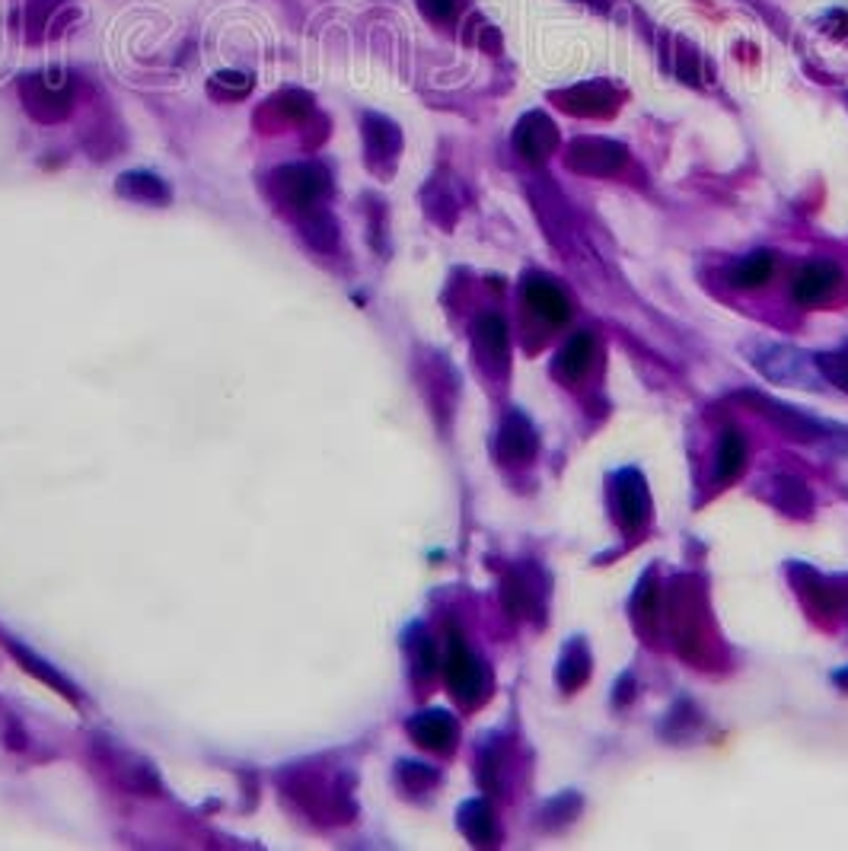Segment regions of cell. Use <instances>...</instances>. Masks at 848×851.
<instances>
[{
	"label": "cell",
	"instance_id": "cell-1",
	"mask_svg": "<svg viewBox=\"0 0 848 851\" xmlns=\"http://www.w3.org/2000/svg\"><path fill=\"white\" fill-rule=\"evenodd\" d=\"M20 96H23V106L30 112L35 122L42 125H55L67 119V112L74 109V80L64 77V74H26L20 80Z\"/></svg>",
	"mask_w": 848,
	"mask_h": 851
},
{
	"label": "cell",
	"instance_id": "cell-2",
	"mask_svg": "<svg viewBox=\"0 0 848 851\" xmlns=\"http://www.w3.org/2000/svg\"><path fill=\"white\" fill-rule=\"evenodd\" d=\"M284 791L290 800H297L307 814H316L319 820L329 817H348V791H342L332 778L316 775L313 769H294L284 775Z\"/></svg>",
	"mask_w": 848,
	"mask_h": 851
},
{
	"label": "cell",
	"instance_id": "cell-3",
	"mask_svg": "<svg viewBox=\"0 0 848 851\" xmlns=\"http://www.w3.org/2000/svg\"><path fill=\"white\" fill-rule=\"evenodd\" d=\"M443 673L450 683V693L456 695L463 705H475L488 693V673L482 661L466 648V641L460 634H450V648L443 657Z\"/></svg>",
	"mask_w": 848,
	"mask_h": 851
},
{
	"label": "cell",
	"instance_id": "cell-4",
	"mask_svg": "<svg viewBox=\"0 0 848 851\" xmlns=\"http://www.w3.org/2000/svg\"><path fill=\"white\" fill-rule=\"evenodd\" d=\"M629 159L626 144L609 141V137H577L568 144L565 163L568 169L581 176H616Z\"/></svg>",
	"mask_w": 848,
	"mask_h": 851
},
{
	"label": "cell",
	"instance_id": "cell-5",
	"mask_svg": "<svg viewBox=\"0 0 848 851\" xmlns=\"http://www.w3.org/2000/svg\"><path fill=\"white\" fill-rule=\"evenodd\" d=\"M275 195L282 198L290 211H313L319 195L326 191V173L313 163H287L275 173Z\"/></svg>",
	"mask_w": 848,
	"mask_h": 851
},
{
	"label": "cell",
	"instance_id": "cell-6",
	"mask_svg": "<svg viewBox=\"0 0 848 851\" xmlns=\"http://www.w3.org/2000/svg\"><path fill=\"white\" fill-rule=\"evenodd\" d=\"M514 147L527 163L542 166L559 151V128L546 112H527L514 128Z\"/></svg>",
	"mask_w": 848,
	"mask_h": 851
},
{
	"label": "cell",
	"instance_id": "cell-7",
	"mask_svg": "<svg viewBox=\"0 0 848 851\" xmlns=\"http://www.w3.org/2000/svg\"><path fill=\"white\" fill-rule=\"evenodd\" d=\"M552 102L577 119H606L619 109V96L609 84H577L571 90L552 93Z\"/></svg>",
	"mask_w": 848,
	"mask_h": 851
},
{
	"label": "cell",
	"instance_id": "cell-8",
	"mask_svg": "<svg viewBox=\"0 0 848 851\" xmlns=\"http://www.w3.org/2000/svg\"><path fill=\"white\" fill-rule=\"evenodd\" d=\"M364 151H367V163L383 173L393 169V163L403 151V131L396 122L383 119V115H364Z\"/></svg>",
	"mask_w": 848,
	"mask_h": 851
},
{
	"label": "cell",
	"instance_id": "cell-9",
	"mask_svg": "<svg viewBox=\"0 0 848 851\" xmlns=\"http://www.w3.org/2000/svg\"><path fill=\"white\" fill-rule=\"evenodd\" d=\"M843 281V272L833 265V262H811L804 265L797 275H794V284H791V297L804 307H817L823 300H829L836 294V287Z\"/></svg>",
	"mask_w": 848,
	"mask_h": 851
},
{
	"label": "cell",
	"instance_id": "cell-10",
	"mask_svg": "<svg viewBox=\"0 0 848 851\" xmlns=\"http://www.w3.org/2000/svg\"><path fill=\"white\" fill-rule=\"evenodd\" d=\"M651 513V498L638 469H626L616 478V517L626 530H638Z\"/></svg>",
	"mask_w": 848,
	"mask_h": 851
},
{
	"label": "cell",
	"instance_id": "cell-11",
	"mask_svg": "<svg viewBox=\"0 0 848 851\" xmlns=\"http://www.w3.org/2000/svg\"><path fill=\"white\" fill-rule=\"evenodd\" d=\"M475 351L492 371H507L510 361V335L498 313H485L475 322Z\"/></svg>",
	"mask_w": 848,
	"mask_h": 851
},
{
	"label": "cell",
	"instance_id": "cell-12",
	"mask_svg": "<svg viewBox=\"0 0 848 851\" xmlns=\"http://www.w3.org/2000/svg\"><path fill=\"white\" fill-rule=\"evenodd\" d=\"M536 431L533 424L527 421V415L520 411H510L504 418L502 434H498V456L504 463H530L536 456Z\"/></svg>",
	"mask_w": 848,
	"mask_h": 851
},
{
	"label": "cell",
	"instance_id": "cell-13",
	"mask_svg": "<svg viewBox=\"0 0 848 851\" xmlns=\"http://www.w3.org/2000/svg\"><path fill=\"white\" fill-rule=\"evenodd\" d=\"M411 740L431 753H450L456 743V721L447 711H421L409 721Z\"/></svg>",
	"mask_w": 848,
	"mask_h": 851
},
{
	"label": "cell",
	"instance_id": "cell-14",
	"mask_svg": "<svg viewBox=\"0 0 848 851\" xmlns=\"http://www.w3.org/2000/svg\"><path fill=\"white\" fill-rule=\"evenodd\" d=\"M524 300H527V307H530L539 319H546V322H552V325H562V322H568V316H571L568 294L559 284L549 281V278H530V281L524 284Z\"/></svg>",
	"mask_w": 848,
	"mask_h": 851
},
{
	"label": "cell",
	"instance_id": "cell-15",
	"mask_svg": "<svg viewBox=\"0 0 848 851\" xmlns=\"http://www.w3.org/2000/svg\"><path fill=\"white\" fill-rule=\"evenodd\" d=\"M744 399H747L750 406H756L759 415H766L769 421H775V424L785 431L788 438H794V441H817L819 434H823L817 421L804 418L801 411L788 409V406H782V402H769V399H766V396H759V393H747Z\"/></svg>",
	"mask_w": 848,
	"mask_h": 851
},
{
	"label": "cell",
	"instance_id": "cell-16",
	"mask_svg": "<svg viewBox=\"0 0 848 851\" xmlns=\"http://www.w3.org/2000/svg\"><path fill=\"white\" fill-rule=\"evenodd\" d=\"M594 364V335L591 332H577L574 339H568V345L555 357V374L562 379L584 377Z\"/></svg>",
	"mask_w": 848,
	"mask_h": 851
},
{
	"label": "cell",
	"instance_id": "cell-17",
	"mask_svg": "<svg viewBox=\"0 0 848 851\" xmlns=\"http://www.w3.org/2000/svg\"><path fill=\"white\" fill-rule=\"evenodd\" d=\"M460 829L466 832L472 846H495L498 842V826H495V814L485 800H470L460 810Z\"/></svg>",
	"mask_w": 848,
	"mask_h": 851
},
{
	"label": "cell",
	"instance_id": "cell-18",
	"mask_svg": "<svg viewBox=\"0 0 848 851\" xmlns=\"http://www.w3.org/2000/svg\"><path fill=\"white\" fill-rule=\"evenodd\" d=\"M536 211H539V221L546 223V233H549V240L552 243H559V246H568V223H565V201H562V195L552 189V186H542V189H536Z\"/></svg>",
	"mask_w": 848,
	"mask_h": 851
},
{
	"label": "cell",
	"instance_id": "cell-19",
	"mask_svg": "<svg viewBox=\"0 0 848 851\" xmlns=\"http://www.w3.org/2000/svg\"><path fill=\"white\" fill-rule=\"evenodd\" d=\"M587 676H591V651H587L584 638H574L559 663V686L565 693H574L577 686L587 683Z\"/></svg>",
	"mask_w": 848,
	"mask_h": 851
},
{
	"label": "cell",
	"instance_id": "cell-20",
	"mask_svg": "<svg viewBox=\"0 0 848 851\" xmlns=\"http://www.w3.org/2000/svg\"><path fill=\"white\" fill-rule=\"evenodd\" d=\"M772 272H775V255L766 253V250H759V253L740 258V262L730 268V284H734V287H747V290H753V287H762V284L769 281V278H772Z\"/></svg>",
	"mask_w": 848,
	"mask_h": 851
},
{
	"label": "cell",
	"instance_id": "cell-21",
	"mask_svg": "<svg viewBox=\"0 0 848 851\" xmlns=\"http://www.w3.org/2000/svg\"><path fill=\"white\" fill-rule=\"evenodd\" d=\"M115 189L131 201H144V205H166L169 201V189L163 186V179L151 176V173H125Z\"/></svg>",
	"mask_w": 848,
	"mask_h": 851
},
{
	"label": "cell",
	"instance_id": "cell-22",
	"mask_svg": "<svg viewBox=\"0 0 848 851\" xmlns=\"http://www.w3.org/2000/svg\"><path fill=\"white\" fill-rule=\"evenodd\" d=\"M747 463V443L740 438V431H724L722 443H718V463H715V478L718 482H730L737 478L740 469Z\"/></svg>",
	"mask_w": 848,
	"mask_h": 851
},
{
	"label": "cell",
	"instance_id": "cell-23",
	"mask_svg": "<svg viewBox=\"0 0 848 851\" xmlns=\"http://www.w3.org/2000/svg\"><path fill=\"white\" fill-rule=\"evenodd\" d=\"M304 236L313 243L316 250H332L335 246V221H332V214H326V211H307L304 214Z\"/></svg>",
	"mask_w": 848,
	"mask_h": 851
},
{
	"label": "cell",
	"instance_id": "cell-24",
	"mask_svg": "<svg viewBox=\"0 0 848 851\" xmlns=\"http://www.w3.org/2000/svg\"><path fill=\"white\" fill-rule=\"evenodd\" d=\"M504 606L514 612V616H530V609L536 606L533 590L527 587V581L520 574H510L504 581Z\"/></svg>",
	"mask_w": 848,
	"mask_h": 851
},
{
	"label": "cell",
	"instance_id": "cell-25",
	"mask_svg": "<svg viewBox=\"0 0 848 851\" xmlns=\"http://www.w3.org/2000/svg\"><path fill=\"white\" fill-rule=\"evenodd\" d=\"M817 367H819V374L829 379L833 386H839L843 393H848V347L819 354Z\"/></svg>",
	"mask_w": 848,
	"mask_h": 851
},
{
	"label": "cell",
	"instance_id": "cell-26",
	"mask_svg": "<svg viewBox=\"0 0 848 851\" xmlns=\"http://www.w3.org/2000/svg\"><path fill=\"white\" fill-rule=\"evenodd\" d=\"M272 109L282 112L284 119H290V122H304L313 112V102H310V96L300 93V90H284V93L272 99Z\"/></svg>",
	"mask_w": 848,
	"mask_h": 851
},
{
	"label": "cell",
	"instance_id": "cell-27",
	"mask_svg": "<svg viewBox=\"0 0 848 851\" xmlns=\"http://www.w3.org/2000/svg\"><path fill=\"white\" fill-rule=\"evenodd\" d=\"M252 80L246 74H236V70H220L211 77V93L214 96H246L250 93Z\"/></svg>",
	"mask_w": 848,
	"mask_h": 851
},
{
	"label": "cell",
	"instance_id": "cell-28",
	"mask_svg": "<svg viewBox=\"0 0 848 851\" xmlns=\"http://www.w3.org/2000/svg\"><path fill=\"white\" fill-rule=\"evenodd\" d=\"M463 0H418V10L431 20V23H453L460 16Z\"/></svg>",
	"mask_w": 848,
	"mask_h": 851
},
{
	"label": "cell",
	"instance_id": "cell-29",
	"mask_svg": "<svg viewBox=\"0 0 848 851\" xmlns=\"http://www.w3.org/2000/svg\"><path fill=\"white\" fill-rule=\"evenodd\" d=\"M411 661L418 666V673H434V663H438V654H434V644H431V638H418L415 641V648H411Z\"/></svg>",
	"mask_w": 848,
	"mask_h": 851
},
{
	"label": "cell",
	"instance_id": "cell-30",
	"mask_svg": "<svg viewBox=\"0 0 848 851\" xmlns=\"http://www.w3.org/2000/svg\"><path fill=\"white\" fill-rule=\"evenodd\" d=\"M399 775H403V778H406V785H409V788H415V791L421 788V785H431V782H434V778H438V775H434V772H428V769H421V765H418V762H403V769H399Z\"/></svg>",
	"mask_w": 848,
	"mask_h": 851
},
{
	"label": "cell",
	"instance_id": "cell-31",
	"mask_svg": "<svg viewBox=\"0 0 848 851\" xmlns=\"http://www.w3.org/2000/svg\"><path fill=\"white\" fill-rule=\"evenodd\" d=\"M823 32L833 38H848V13L846 10H829L823 13Z\"/></svg>",
	"mask_w": 848,
	"mask_h": 851
},
{
	"label": "cell",
	"instance_id": "cell-32",
	"mask_svg": "<svg viewBox=\"0 0 848 851\" xmlns=\"http://www.w3.org/2000/svg\"><path fill=\"white\" fill-rule=\"evenodd\" d=\"M836 679H839V683H843V686H846V689H848V670H843V673H839Z\"/></svg>",
	"mask_w": 848,
	"mask_h": 851
}]
</instances>
